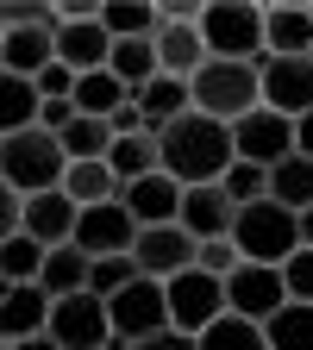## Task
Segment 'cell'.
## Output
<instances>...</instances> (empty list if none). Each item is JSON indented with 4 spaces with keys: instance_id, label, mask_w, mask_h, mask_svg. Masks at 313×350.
I'll list each match as a JSON object with an SVG mask.
<instances>
[{
    "instance_id": "42",
    "label": "cell",
    "mask_w": 313,
    "mask_h": 350,
    "mask_svg": "<svg viewBox=\"0 0 313 350\" xmlns=\"http://www.w3.org/2000/svg\"><path fill=\"white\" fill-rule=\"evenodd\" d=\"M125 350H195L188 332H151V338H132Z\"/></svg>"
},
{
    "instance_id": "22",
    "label": "cell",
    "mask_w": 313,
    "mask_h": 350,
    "mask_svg": "<svg viewBox=\"0 0 313 350\" xmlns=\"http://www.w3.org/2000/svg\"><path fill=\"white\" fill-rule=\"evenodd\" d=\"M132 107H138L145 131H163L169 119H182V113H188V81H175V75H157V81H145L138 94H132Z\"/></svg>"
},
{
    "instance_id": "31",
    "label": "cell",
    "mask_w": 313,
    "mask_h": 350,
    "mask_svg": "<svg viewBox=\"0 0 313 350\" xmlns=\"http://www.w3.org/2000/svg\"><path fill=\"white\" fill-rule=\"evenodd\" d=\"M63 194H69L75 206H101V200H119V182H113L107 157H101V163H63Z\"/></svg>"
},
{
    "instance_id": "18",
    "label": "cell",
    "mask_w": 313,
    "mask_h": 350,
    "mask_svg": "<svg viewBox=\"0 0 313 350\" xmlns=\"http://www.w3.org/2000/svg\"><path fill=\"white\" fill-rule=\"evenodd\" d=\"M44 319H51V300H44L38 282H7V288H0V344L38 338Z\"/></svg>"
},
{
    "instance_id": "43",
    "label": "cell",
    "mask_w": 313,
    "mask_h": 350,
    "mask_svg": "<svg viewBox=\"0 0 313 350\" xmlns=\"http://www.w3.org/2000/svg\"><path fill=\"white\" fill-rule=\"evenodd\" d=\"M13 232H19V194H13L7 182H0V244H7Z\"/></svg>"
},
{
    "instance_id": "23",
    "label": "cell",
    "mask_w": 313,
    "mask_h": 350,
    "mask_svg": "<svg viewBox=\"0 0 313 350\" xmlns=\"http://www.w3.org/2000/svg\"><path fill=\"white\" fill-rule=\"evenodd\" d=\"M107 75L125 88V100L138 94L145 81H157V51H151V38H119L113 51H107Z\"/></svg>"
},
{
    "instance_id": "3",
    "label": "cell",
    "mask_w": 313,
    "mask_h": 350,
    "mask_svg": "<svg viewBox=\"0 0 313 350\" xmlns=\"http://www.w3.org/2000/svg\"><path fill=\"white\" fill-rule=\"evenodd\" d=\"M0 182H7L19 200L63 188V150H57V138H51V131H38V125L0 138Z\"/></svg>"
},
{
    "instance_id": "9",
    "label": "cell",
    "mask_w": 313,
    "mask_h": 350,
    "mask_svg": "<svg viewBox=\"0 0 313 350\" xmlns=\"http://www.w3.org/2000/svg\"><path fill=\"white\" fill-rule=\"evenodd\" d=\"M132 238H138V226H132V213H125L119 200L82 206V213H75V232H69V244H75L88 262H101V256H132Z\"/></svg>"
},
{
    "instance_id": "46",
    "label": "cell",
    "mask_w": 313,
    "mask_h": 350,
    "mask_svg": "<svg viewBox=\"0 0 313 350\" xmlns=\"http://www.w3.org/2000/svg\"><path fill=\"white\" fill-rule=\"evenodd\" d=\"M7 350H57V344H51V338L38 332V338H19V344H7Z\"/></svg>"
},
{
    "instance_id": "17",
    "label": "cell",
    "mask_w": 313,
    "mask_h": 350,
    "mask_svg": "<svg viewBox=\"0 0 313 350\" xmlns=\"http://www.w3.org/2000/svg\"><path fill=\"white\" fill-rule=\"evenodd\" d=\"M107 51H113V38L95 25V19H69L51 31V57L69 69V75H88V69H107Z\"/></svg>"
},
{
    "instance_id": "29",
    "label": "cell",
    "mask_w": 313,
    "mask_h": 350,
    "mask_svg": "<svg viewBox=\"0 0 313 350\" xmlns=\"http://www.w3.org/2000/svg\"><path fill=\"white\" fill-rule=\"evenodd\" d=\"M263 344L270 350H313V306L282 300L270 319H263Z\"/></svg>"
},
{
    "instance_id": "37",
    "label": "cell",
    "mask_w": 313,
    "mask_h": 350,
    "mask_svg": "<svg viewBox=\"0 0 313 350\" xmlns=\"http://www.w3.org/2000/svg\"><path fill=\"white\" fill-rule=\"evenodd\" d=\"M219 194H226L232 206H251V200H263V169L257 163H226V175H219Z\"/></svg>"
},
{
    "instance_id": "28",
    "label": "cell",
    "mask_w": 313,
    "mask_h": 350,
    "mask_svg": "<svg viewBox=\"0 0 313 350\" xmlns=\"http://www.w3.org/2000/svg\"><path fill=\"white\" fill-rule=\"evenodd\" d=\"M107 169H113V182H145V175H157V138L151 131H132V138H113L107 144Z\"/></svg>"
},
{
    "instance_id": "4",
    "label": "cell",
    "mask_w": 313,
    "mask_h": 350,
    "mask_svg": "<svg viewBox=\"0 0 313 350\" xmlns=\"http://www.w3.org/2000/svg\"><path fill=\"white\" fill-rule=\"evenodd\" d=\"M226 238H232L238 262H263V269H282L288 250H301V238H295V213L276 206V200H251V206H238Z\"/></svg>"
},
{
    "instance_id": "36",
    "label": "cell",
    "mask_w": 313,
    "mask_h": 350,
    "mask_svg": "<svg viewBox=\"0 0 313 350\" xmlns=\"http://www.w3.org/2000/svg\"><path fill=\"white\" fill-rule=\"evenodd\" d=\"M125 282H138L132 256H101V262H88V294H95V300H113Z\"/></svg>"
},
{
    "instance_id": "30",
    "label": "cell",
    "mask_w": 313,
    "mask_h": 350,
    "mask_svg": "<svg viewBox=\"0 0 313 350\" xmlns=\"http://www.w3.org/2000/svg\"><path fill=\"white\" fill-rule=\"evenodd\" d=\"M107 144H113V125L107 119H69L63 131H57V150H63V163H101L107 157Z\"/></svg>"
},
{
    "instance_id": "49",
    "label": "cell",
    "mask_w": 313,
    "mask_h": 350,
    "mask_svg": "<svg viewBox=\"0 0 313 350\" xmlns=\"http://www.w3.org/2000/svg\"><path fill=\"white\" fill-rule=\"evenodd\" d=\"M0 288H7V282H0Z\"/></svg>"
},
{
    "instance_id": "33",
    "label": "cell",
    "mask_w": 313,
    "mask_h": 350,
    "mask_svg": "<svg viewBox=\"0 0 313 350\" xmlns=\"http://www.w3.org/2000/svg\"><path fill=\"white\" fill-rule=\"evenodd\" d=\"M195 350H270V344H263V325H251L238 313H219L207 332H195Z\"/></svg>"
},
{
    "instance_id": "2",
    "label": "cell",
    "mask_w": 313,
    "mask_h": 350,
    "mask_svg": "<svg viewBox=\"0 0 313 350\" xmlns=\"http://www.w3.org/2000/svg\"><path fill=\"white\" fill-rule=\"evenodd\" d=\"M201 51L213 63H257L263 57V7L257 0H201Z\"/></svg>"
},
{
    "instance_id": "21",
    "label": "cell",
    "mask_w": 313,
    "mask_h": 350,
    "mask_svg": "<svg viewBox=\"0 0 313 350\" xmlns=\"http://www.w3.org/2000/svg\"><path fill=\"white\" fill-rule=\"evenodd\" d=\"M263 200H276V206H288V213H307L313 206V163L307 157H282V163H270L263 169Z\"/></svg>"
},
{
    "instance_id": "34",
    "label": "cell",
    "mask_w": 313,
    "mask_h": 350,
    "mask_svg": "<svg viewBox=\"0 0 313 350\" xmlns=\"http://www.w3.org/2000/svg\"><path fill=\"white\" fill-rule=\"evenodd\" d=\"M38 262H44V250L25 232H13L7 244H0V282H38Z\"/></svg>"
},
{
    "instance_id": "27",
    "label": "cell",
    "mask_w": 313,
    "mask_h": 350,
    "mask_svg": "<svg viewBox=\"0 0 313 350\" xmlns=\"http://www.w3.org/2000/svg\"><path fill=\"white\" fill-rule=\"evenodd\" d=\"M69 107H75L82 119H113V113L125 107V88H119L107 69H88V75H75V88H69Z\"/></svg>"
},
{
    "instance_id": "11",
    "label": "cell",
    "mask_w": 313,
    "mask_h": 350,
    "mask_svg": "<svg viewBox=\"0 0 313 350\" xmlns=\"http://www.w3.org/2000/svg\"><path fill=\"white\" fill-rule=\"evenodd\" d=\"M295 150V119L270 113V107H251L245 119H232V157L238 163H257V169H270Z\"/></svg>"
},
{
    "instance_id": "14",
    "label": "cell",
    "mask_w": 313,
    "mask_h": 350,
    "mask_svg": "<svg viewBox=\"0 0 313 350\" xmlns=\"http://www.w3.org/2000/svg\"><path fill=\"white\" fill-rule=\"evenodd\" d=\"M75 200L63 194V188H51V194H32V200H19V232L38 244V250H57V244H69V232H75Z\"/></svg>"
},
{
    "instance_id": "6",
    "label": "cell",
    "mask_w": 313,
    "mask_h": 350,
    "mask_svg": "<svg viewBox=\"0 0 313 350\" xmlns=\"http://www.w3.org/2000/svg\"><path fill=\"white\" fill-rule=\"evenodd\" d=\"M163 306H169V332H207L219 313H226V282H213V275H201L195 262L182 275H169L163 282Z\"/></svg>"
},
{
    "instance_id": "13",
    "label": "cell",
    "mask_w": 313,
    "mask_h": 350,
    "mask_svg": "<svg viewBox=\"0 0 313 350\" xmlns=\"http://www.w3.org/2000/svg\"><path fill=\"white\" fill-rule=\"evenodd\" d=\"M282 300H288V294H282V269L238 262V269L226 275V313H238V319H251V325H263Z\"/></svg>"
},
{
    "instance_id": "50",
    "label": "cell",
    "mask_w": 313,
    "mask_h": 350,
    "mask_svg": "<svg viewBox=\"0 0 313 350\" xmlns=\"http://www.w3.org/2000/svg\"><path fill=\"white\" fill-rule=\"evenodd\" d=\"M307 13H313V7H307Z\"/></svg>"
},
{
    "instance_id": "48",
    "label": "cell",
    "mask_w": 313,
    "mask_h": 350,
    "mask_svg": "<svg viewBox=\"0 0 313 350\" xmlns=\"http://www.w3.org/2000/svg\"><path fill=\"white\" fill-rule=\"evenodd\" d=\"M0 350H7V344H0Z\"/></svg>"
},
{
    "instance_id": "1",
    "label": "cell",
    "mask_w": 313,
    "mask_h": 350,
    "mask_svg": "<svg viewBox=\"0 0 313 350\" xmlns=\"http://www.w3.org/2000/svg\"><path fill=\"white\" fill-rule=\"evenodd\" d=\"M157 138V169L169 175L175 188H201V182H219L232 163V125H219L207 113H182V119H169L163 131H151Z\"/></svg>"
},
{
    "instance_id": "19",
    "label": "cell",
    "mask_w": 313,
    "mask_h": 350,
    "mask_svg": "<svg viewBox=\"0 0 313 350\" xmlns=\"http://www.w3.org/2000/svg\"><path fill=\"white\" fill-rule=\"evenodd\" d=\"M119 206L132 213V226H175L182 188L157 169V175H145V182H125V188H119Z\"/></svg>"
},
{
    "instance_id": "25",
    "label": "cell",
    "mask_w": 313,
    "mask_h": 350,
    "mask_svg": "<svg viewBox=\"0 0 313 350\" xmlns=\"http://www.w3.org/2000/svg\"><path fill=\"white\" fill-rule=\"evenodd\" d=\"M95 25L119 44V38H151L157 31V0H101Z\"/></svg>"
},
{
    "instance_id": "10",
    "label": "cell",
    "mask_w": 313,
    "mask_h": 350,
    "mask_svg": "<svg viewBox=\"0 0 313 350\" xmlns=\"http://www.w3.org/2000/svg\"><path fill=\"white\" fill-rule=\"evenodd\" d=\"M107 332L113 338H151V332H169V306H163V282H125L113 300H107Z\"/></svg>"
},
{
    "instance_id": "16",
    "label": "cell",
    "mask_w": 313,
    "mask_h": 350,
    "mask_svg": "<svg viewBox=\"0 0 313 350\" xmlns=\"http://www.w3.org/2000/svg\"><path fill=\"white\" fill-rule=\"evenodd\" d=\"M232 200L219 194V182H201V188H182V206H175V226H182L195 244L201 238H226L232 232Z\"/></svg>"
},
{
    "instance_id": "20",
    "label": "cell",
    "mask_w": 313,
    "mask_h": 350,
    "mask_svg": "<svg viewBox=\"0 0 313 350\" xmlns=\"http://www.w3.org/2000/svg\"><path fill=\"white\" fill-rule=\"evenodd\" d=\"M151 51H157V75H175V81H188V75L207 63L195 25H157V31H151Z\"/></svg>"
},
{
    "instance_id": "26",
    "label": "cell",
    "mask_w": 313,
    "mask_h": 350,
    "mask_svg": "<svg viewBox=\"0 0 313 350\" xmlns=\"http://www.w3.org/2000/svg\"><path fill=\"white\" fill-rule=\"evenodd\" d=\"M44 63H57L51 57V31H38V25L32 31H0V69H7V75H25L32 81Z\"/></svg>"
},
{
    "instance_id": "7",
    "label": "cell",
    "mask_w": 313,
    "mask_h": 350,
    "mask_svg": "<svg viewBox=\"0 0 313 350\" xmlns=\"http://www.w3.org/2000/svg\"><path fill=\"white\" fill-rule=\"evenodd\" d=\"M257 107H270L282 119L313 113V63L307 57H257Z\"/></svg>"
},
{
    "instance_id": "40",
    "label": "cell",
    "mask_w": 313,
    "mask_h": 350,
    "mask_svg": "<svg viewBox=\"0 0 313 350\" xmlns=\"http://www.w3.org/2000/svg\"><path fill=\"white\" fill-rule=\"evenodd\" d=\"M201 0H157V25H195Z\"/></svg>"
},
{
    "instance_id": "12",
    "label": "cell",
    "mask_w": 313,
    "mask_h": 350,
    "mask_svg": "<svg viewBox=\"0 0 313 350\" xmlns=\"http://www.w3.org/2000/svg\"><path fill=\"white\" fill-rule=\"evenodd\" d=\"M188 262H195V238L182 226H138V238H132V269L145 282H169V275H182Z\"/></svg>"
},
{
    "instance_id": "5",
    "label": "cell",
    "mask_w": 313,
    "mask_h": 350,
    "mask_svg": "<svg viewBox=\"0 0 313 350\" xmlns=\"http://www.w3.org/2000/svg\"><path fill=\"white\" fill-rule=\"evenodd\" d=\"M188 107L207 113V119H219V125L245 119V113L257 107V69H251V63H213V57H207V63L188 75Z\"/></svg>"
},
{
    "instance_id": "15",
    "label": "cell",
    "mask_w": 313,
    "mask_h": 350,
    "mask_svg": "<svg viewBox=\"0 0 313 350\" xmlns=\"http://www.w3.org/2000/svg\"><path fill=\"white\" fill-rule=\"evenodd\" d=\"M307 51H313L307 0H270L263 7V57H307Z\"/></svg>"
},
{
    "instance_id": "47",
    "label": "cell",
    "mask_w": 313,
    "mask_h": 350,
    "mask_svg": "<svg viewBox=\"0 0 313 350\" xmlns=\"http://www.w3.org/2000/svg\"><path fill=\"white\" fill-rule=\"evenodd\" d=\"M307 63H313V51H307Z\"/></svg>"
},
{
    "instance_id": "39",
    "label": "cell",
    "mask_w": 313,
    "mask_h": 350,
    "mask_svg": "<svg viewBox=\"0 0 313 350\" xmlns=\"http://www.w3.org/2000/svg\"><path fill=\"white\" fill-rule=\"evenodd\" d=\"M282 294L301 300V306H313V250H288V262H282Z\"/></svg>"
},
{
    "instance_id": "8",
    "label": "cell",
    "mask_w": 313,
    "mask_h": 350,
    "mask_svg": "<svg viewBox=\"0 0 313 350\" xmlns=\"http://www.w3.org/2000/svg\"><path fill=\"white\" fill-rule=\"evenodd\" d=\"M44 338H51L57 350H107V300H95V294H63V300H51V319H44Z\"/></svg>"
},
{
    "instance_id": "32",
    "label": "cell",
    "mask_w": 313,
    "mask_h": 350,
    "mask_svg": "<svg viewBox=\"0 0 313 350\" xmlns=\"http://www.w3.org/2000/svg\"><path fill=\"white\" fill-rule=\"evenodd\" d=\"M38 125V88L25 75H7L0 69V138H13V131Z\"/></svg>"
},
{
    "instance_id": "45",
    "label": "cell",
    "mask_w": 313,
    "mask_h": 350,
    "mask_svg": "<svg viewBox=\"0 0 313 350\" xmlns=\"http://www.w3.org/2000/svg\"><path fill=\"white\" fill-rule=\"evenodd\" d=\"M295 238H301V250H313V206L295 213Z\"/></svg>"
},
{
    "instance_id": "24",
    "label": "cell",
    "mask_w": 313,
    "mask_h": 350,
    "mask_svg": "<svg viewBox=\"0 0 313 350\" xmlns=\"http://www.w3.org/2000/svg\"><path fill=\"white\" fill-rule=\"evenodd\" d=\"M38 288H44V300L82 294V288H88V256H82L75 244H57V250H44V262H38Z\"/></svg>"
},
{
    "instance_id": "38",
    "label": "cell",
    "mask_w": 313,
    "mask_h": 350,
    "mask_svg": "<svg viewBox=\"0 0 313 350\" xmlns=\"http://www.w3.org/2000/svg\"><path fill=\"white\" fill-rule=\"evenodd\" d=\"M195 269H201V275H213V282H226V275L238 269L232 238H201V244H195Z\"/></svg>"
},
{
    "instance_id": "41",
    "label": "cell",
    "mask_w": 313,
    "mask_h": 350,
    "mask_svg": "<svg viewBox=\"0 0 313 350\" xmlns=\"http://www.w3.org/2000/svg\"><path fill=\"white\" fill-rule=\"evenodd\" d=\"M69 119H75V107H69V100H38V131H51V138H57Z\"/></svg>"
},
{
    "instance_id": "35",
    "label": "cell",
    "mask_w": 313,
    "mask_h": 350,
    "mask_svg": "<svg viewBox=\"0 0 313 350\" xmlns=\"http://www.w3.org/2000/svg\"><path fill=\"white\" fill-rule=\"evenodd\" d=\"M57 31V7L51 0H0V31Z\"/></svg>"
},
{
    "instance_id": "44",
    "label": "cell",
    "mask_w": 313,
    "mask_h": 350,
    "mask_svg": "<svg viewBox=\"0 0 313 350\" xmlns=\"http://www.w3.org/2000/svg\"><path fill=\"white\" fill-rule=\"evenodd\" d=\"M295 157H307V163H313V113H301V119H295Z\"/></svg>"
}]
</instances>
